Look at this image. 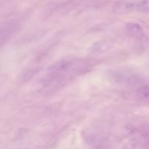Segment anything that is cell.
Wrapping results in <instances>:
<instances>
[{"instance_id":"3957f363","label":"cell","mask_w":149,"mask_h":149,"mask_svg":"<svg viewBox=\"0 0 149 149\" xmlns=\"http://www.w3.org/2000/svg\"><path fill=\"white\" fill-rule=\"evenodd\" d=\"M128 31L134 36H139L142 34V29L137 24H130L127 27Z\"/></svg>"},{"instance_id":"5b68a950","label":"cell","mask_w":149,"mask_h":149,"mask_svg":"<svg viewBox=\"0 0 149 149\" xmlns=\"http://www.w3.org/2000/svg\"><path fill=\"white\" fill-rule=\"evenodd\" d=\"M146 141L147 142L149 143V131L146 132Z\"/></svg>"},{"instance_id":"6da1fadb","label":"cell","mask_w":149,"mask_h":149,"mask_svg":"<svg viewBox=\"0 0 149 149\" xmlns=\"http://www.w3.org/2000/svg\"><path fill=\"white\" fill-rule=\"evenodd\" d=\"M17 29V23L14 20L0 23V47L3 46Z\"/></svg>"},{"instance_id":"277c9868","label":"cell","mask_w":149,"mask_h":149,"mask_svg":"<svg viewBox=\"0 0 149 149\" xmlns=\"http://www.w3.org/2000/svg\"><path fill=\"white\" fill-rule=\"evenodd\" d=\"M139 93L143 98L149 99V87H144L141 88Z\"/></svg>"},{"instance_id":"7a4b0ae2","label":"cell","mask_w":149,"mask_h":149,"mask_svg":"<svg viewBox=\"0 0 149 149\" xmlns=\"http://www.w3.org/2000/svg\"><path fill=\"white\" fill-rule=\"evenodd\" d=\"M127 7L130 10L140 12H149V0H141L130 3Z\"/></svg>"}]
</instances>
